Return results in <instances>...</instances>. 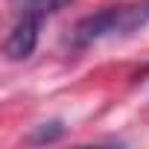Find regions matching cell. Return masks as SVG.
Instances as JSON below:
<instances>
[{"label":"cell","mask_w":149,"mask_h":149,"mask_svg":"<svg viewBox=\"0 0 149 149\" xmlns=\"http://www.w3.org/2000/svg\"><path fill=\"white\" fill-rule=\"evenodd\" d=\"M61 6V0H9V9L15 18H50Z\"/></svg>","instance_id":"cell-3"},{"label":"cell","mask_w":149,"mask_h":149,"mask_svg":"<svg viewBox=\"0 0 149 149\" xmlns=\"http://www.w3.org/2000/svg\"><path fill=\"white\" fill-rule=\"evenodd\" d=\"M61 134H64V126H61V123H44L29 140H32V143H50V140H58Z\"/></svg>","instance_id":"cell-4"},{"label":"cell","mask_w":149,"mask_h":149,"mask_svg":"<svg viewBox=\"0 0 149 149\" xmlns=\"http://www.w3.org/2000/svg\"><path fill=\"white\" fill-rule=\"evenodd\" d=\"M149 24V0H134L129 6L102 9L97 15H88L73 29V47H88L105 35H129Z\"/></svg>","instance_id":"cell-1"},{"label":"cell","mask_w":149,"mask_h":149,"mask_svg":"<svg viewBox=\"0 0 149 149\" xmlns=\"http://www.w3.org/2000/svg\"><path fill=\"white\" fill-rule=\"evenodd\" d=\"M41 18H15V26L6 38V58L9 61H24L35 53L38 44V32H41Z\"/></svg>","instance_id":"cell-2"}]
</instances>
